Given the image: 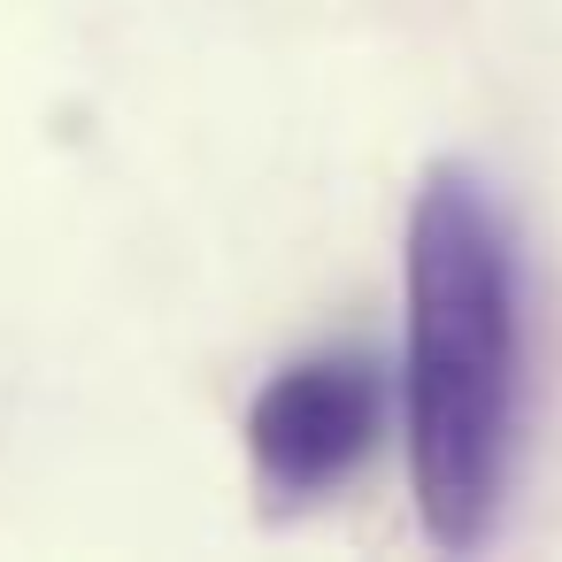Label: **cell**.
Returning <instances> with one entry per match:
<instances>
[{
    "label": "cell",
    "instance_id": "6da1fadb",
    "mask_svg": "<svg viewBox=\"0 0 562 562\" xmlns=\"http://www.w3.org/2000/svg\"><path fill=\"white\" fill-rule=\"evenodd\" d=\"M408 485L424 539L470 554L508 493L516 447V239L493 186L431 162L408 201Z\"/></svg>",
    "mask_w": 562,
    "mask_h": 562
},
{
    "label": "cell",
    "instance_id": "7a4b0ae2",
    "mask_svg": "<svg viewBox=\"0 0 562 562\" xmlns=\"http://www.w3.org/2000/svg\"><path fill=\"white\" fill-rule=\"evenodd\" d=\"M385 424V370L355 347L285 362L255 408H247V454H255V485L278 508H301L316 493H331Z\"/></svg>",
    "mask_w": 562,
    "mask_h": 562
}]
</instances>
